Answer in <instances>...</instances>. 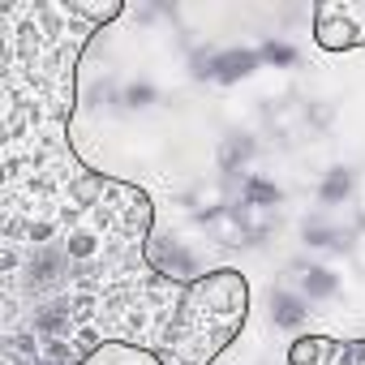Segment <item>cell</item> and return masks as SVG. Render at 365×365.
Instances as JSON below:
<instances>
[{
    "instance_id": "6da1fadb",
    "label": "cell",
    "mask_w": 365,
    "mask_h": 365,
    "mask_svg": "<svg viewBox=\"0 0 365 365\" xmlns=\"http://www.w3.org/2000/svg\"><path fill=\"white\" fill-rule=\"evenodd\" d=\"M125 5L14 0L0 14V245L52 241L103 185L69 142L78 65Z\"/></svg>"
},
{
    "instance_id": "7a4b0ae2",
    "label": "cell",
    "mask_w": 365,
    "mask_h": 365,
    "mask_svg": "<svg viewBox=\"0 0 365 365\" xmlns=\"http://www.w3.org/2000/svg\"><path fill=\"white\" fill-rule=\"evenodd\" d=\"M250 318V284L237 267H215L198 279L159 275L150 262L108 275L5 318L61 365H86L103 344H125L159 365H215Z\"/></svg>"
},
{
    "instance_id": "3957f363",
    "label": "cell",
    "mask_w": 365,
    "mask_h": 365,
    "mask_svg": "<svg viewBox=\"0 0 365 365\" xmlns=\"http://www.w3.org/2000/svg\"><path fill=\"white\" fill-rule=\"evenodd\" d=\"M288 365H365V335L356 339L297 335L288 348Z\"/></svg>"
},
{
    "instance_id": "277c9868",
    "label": "cell",
    "mask_w": 365,
    "mask_h": 365,
    "mask_svg": "<svg viewBox=\"0 0 365 365\" xmlns=\"http://www.w3.org/2000/svg\"><path fill=\"white\" fill-rule=\"evenodd\" d=\"M190 65H194V78L232 86V82L250 78V73L262 65V56H258V48H224V52H202V48H198V52L190 56Z\"/></svg>"
},
{
    "instance_id": "5b68a950",
    "label": "cell",
    "mask_w": 365,
    "mask_h": 365,
    "mask_svg": "<svg viewBox=\"0 0 365 365\" xmlns=\"http://www.w3.org/2000/svg\"><path fill=\"white\" fill-rule=\"evenodd\" d=\"M309 18H314V43H318L322 52H352V48H356V31H352V18H348V9H344V0L314 5Z\"/></svg>"
},
{
    "instance_id": "8992f818",
    "label": "cell",
    "mask_w": 365,
    "mask_h": 365,
    "mask_svg": "<svg viewBox=\"0 0 365 365\" xmlns=\"http://www.w3.org/2000/svg\"><path fill=\"white\" fill-rule=\"evenodd\" d=\"M254 150H258V142H254L250 133H228V138L220 142L215 163H220V172H224V176H241V172H245V163L254 159Z\"/></svg>"
},
{
    "instance_id": "52a82bcc",
    "label": "cell",
    "mask_w": 365,
    "mask_h": 365,
    "mask_svg": "<svg viewBox=\"0 0 365 365\" xmlns=\"http://www.w3.org/2000/svg\"><path fill=\"white\" fill-rule=\"evenodd\" d=\"M305 318H309V301H305L301 292H292V288H275V292H271V322H275V327L297 331Z\"/></svg>"
},
{
    "instance_id": "ba28073f",
    "label": "cell",
    "mask_w": 365,
    "mask_h": 365,
    "mask_svg": "<svg viewBox=\"0 0 365 365\" xmlns=\"http://www.w3.org/2000/svg\"><path fill=\"white\" fill-rule=\"evenodd\" d=\"M0 365H61V361L43 356V352L35 348L31 335H22V331H5V344H0Z\"/></svg>"
},
{
    "instance_id": "9c48e42d",
    "label": "cell",
    "mask_w": 365,
    "mask_h": 365,
    "mask_svg": "<svg viewBox=\"0 0 365 365\" xmlns=\"http://www.w3.org/2000/svg\"><path fill=\"white\" fill-rule=\"evenodd\" d=\"M352 198V172L348 168H331L327 176H322V185H318V207L322 211H335V207H344Z\"/></svg>"
},
{
    "instance_id": "30bf717a",
    "label": "cell",
    "mask_w": 365,
    "mask_h": 365,
    "mask_svg": "<svg viewBox=\"0 0 365 365\" xmlns=\"http://www.w3.org/2000/svg\"><path fill=\"white\" fill-rule=\"evenodd\" d=\"M305 301H331L335 292H339V275L335 271H327V267H309L305 275H301V288H297Z\"/></svg>"
},
{
    "instance_id": "8fae6325",
    "label": "cell",
    "mask_w": 365,
    "mask_h": 365,
    "mask_svg": "<svg viewBox=\"0 0 365 365\" xmlns=\"http://www.w3.org/2000/svg\"><path fill=\"white\" fill-rule=\"evenodd\" d=\"M258 56H262V65H275V69H292L301 56H297V48L292 43H284V39H267L262 48H258Z\"/></svg>"
},
{
    "instance_id": "7c38bea8",
    "label": "cell",
    "mask_w": 365,
    "mask_h": 365,
    "mask_svg": "<svg viewBox=\"0 0 365 365\" xmlns=\"http://www.w3.org/2000/svg\"><path fill=\"white\" fill-rule=\"evenodd\" d=\"M159 95H155V86L150 82H129L120 95H116V103H125V108H150Z\"/></svg>"
},
{
    "instance_id": "4fadbf2b",
    "label": "cell",
    "mask_w": 365,
    "mask_h": 365,
    "mask_svg": "<svg viewBox=\"0 0 365 365\" xmlns=\"http://www.w3.org/2000/svg\"><path fill=\"white\" fill-rule=\"evenodd\" d=\"M344 9L352 18V31H356V48H365V5H352V0H344Z\"/></svg>"
}]
</instances>
